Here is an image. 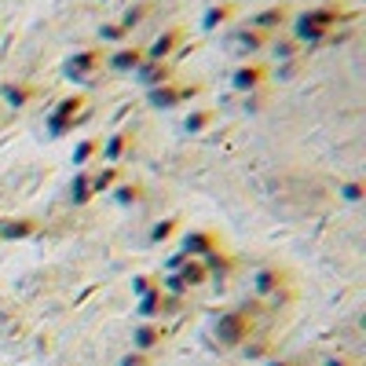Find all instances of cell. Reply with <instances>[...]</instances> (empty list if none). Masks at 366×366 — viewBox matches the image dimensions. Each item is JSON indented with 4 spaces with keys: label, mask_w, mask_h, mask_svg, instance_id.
<instances>
[{
    "label": "cell",
    "mask_w": 366,
    "mask_h": 366,
    "mask_svg": "<svg viewBox=\"0 0 366 366\" xmlns=\"http://www.w3.org/2000/svg\"><path fill=\"white\" fill-rule=\"evenodd\" d=\"M344 22V11L341 8H308V11H297L290 19V34L297 44H323L333 37V29Z\"/></svg>",
    "instance_id": "obj_1"
},
{
    "label": "cell",
    "mask_w": 366,
    "mask_h": 366,
    "mask_svg": "<svg viewBox=\"0 0 366 366\" xmlns=\"http://www.w3.org/2000/svg\"><path fill=\"white\" fill-rule=\"evenodd\" d=\"M81 110H85V95H66V99H59L52 106V114H44L48 136H66V132H73V125L85 118Z\"/></svg>",
    "instance_id": "obj_2"
},
{
    "label": "cell",
    "mask_w": 366,
    "mask_h": 366,
    "mask_svg": "<svg viewBox=\"0 0 366 366\" xmlns=\"http://www.w3.org/2000/svg\"><path fill=\"white\" fill-rule=\"evenodd\" d=\"M103 66V52L99 48H81V52H73L66 55V62H62V77L73 85H88L95 73H99Z\"/></svg>",
    "instance_id": "obj_3"
},
{
    "label": "cell",
    "mask_w": 366,
    "mask_h": 366,
    "mask_svg": "<svg viewBox=\"0 0 366 366\" xmlns=\"http://www.w3.org/2000/svg\"><path fill=\"white\" fill-rule=\"evenodd\" d=\"M267 41H272V37H264L260 29H253V26H234V29H231V37H227V52L238 55L242 62H249L253 55H260V52H264Z\"/></svg>",
    "instance_id": "obj_4"
},
{
    "label": "cell",
    "mask_w": 366,
    "mask_h": 366,
    "mask_svg": "<svg viewBox=\"0 0 366 366\" xmlns=\"http://www.w3.org/2000/svg\"><path fill=\"white\" fill-rule=\"evenodd\" d=\"M213 337L224 344V348H238V344L249 337V315H246V311H227V315H220V319L213 323Z\"/></svg>",
    "instance_id": "obj_5"
},
{
    "label": "cell",
    "mask_w": 366,
    "mask_h": 366,
    "mask_svg": "<svg viewBox=\"0 0 366 366\" xmlns=\"http://www.w3.org/2000/svg\"><path fill=\"white\" fill-rule=\"evenodd\" d=\"M267 81V66L264 62H238V66L231 70V88L234 92H242V95H253V92H260Z\"/></svg>",
    "instance_id": "obj_6"
},
{
    "label": "cell",
    "mask_w": 366,
    "mask_h": 366,
    "mask_svg": "<svg viewBox=\"0 0 366 366\" xmlns=\"http://www.w3.org/2000/svg\"><path fill=\"white\" fill-rule=\"evenodd\" d=\"M290 19H293V11L286 8V4H272V8H264V11L253 15L249 26H253V29H260L264 37H272V34H279L282 26H290Z\"/></svg>",
    "instance_id": "obj_7"
},
{
    "label": "cell",
    "mask_w": 366,
    "mask_h": 366,
    "mask_svg": "<svg viewBox=\"0 0 366 366\" xmlns=\"http://www.w3.org/2000/svg\"><path fill=\"white\" fill-rule=\"evenodd\" d=\"M183 44V29L180 26H169V29H162L147 48H143V59H154V62H165L176 48Z\"/></svg>",
    "instance_id": "obj_8"
},
{
    "label": "cell",
    "mask_w": 366,
    "mask_h": 366,
    "mask_svg": "<svg viewBox=\"0 0 366 366\" xmlns=\"http://www.w3.org/2000/svg\"><path fill=\"white\" fill-rule=\"evenodd\" d=\"M132 81L139 85V88H157V85H165V81H172V70H169V62H154V59H143L139 66L132 70Z\"/></svg>",
    "instance_id": "obj_9"
},
{
    "label": "cell",
    "mask_w": 366,
    "mask_h": 366,
    "mask_svg": "<svg viewBox=\"0 0 366 366\" xmlns=\"http://www.w3.org/2000/svg\"><path fill=\"white\" fill-rule=\"evenodd\" d=\"M147 103H150L154 110H176V106H183L180 85H176V81H165V85L150 88V92H147Z\"/></svg>",
    "instance_id": "obj_10"
},
{
    "label": "cell",
    "mask_w": 366,
    "mask_h": 366,
    "mask_svg": "<svg viewBox=\"0 0 366 366\" xmlns=\"http://www.w3.org/2000/svg\"><path fill=\"white\" fill-rule=\"evenodd\" d=\"M106 62H110V70H114V73H132L139 62H143V48L121 44V48H114V52L106 55Z\"/></svg>",
    "instance_id": "obj_11"
},
{
    "label": "cell",
    "mask_w": 366,
    "mask_h": 366,
    "mask_svg": "<svg viewBox=\"0 0 366 366\" xmlns=\"http://www.w3.org/2000/svg\"><path fill=\"white\" fill-rule=\"evenodd\" d=\"M213 249H216V238L209 231H190V234H183V257L202 260V257H209Z\"/></svg>",
    "instance_id": "obj_12"
},
{
    "label": "cell",
    "mask_w": 366,
    "mask_h": 366,
    "mask_svg": "<svg viewBox=\"0 0 366 366\" xmlns=\"http://www.w3.org/2000/svg\"><path fill=\"white\" fill-rule=\"evenodd\" d=\"M34 231H37V220H29V216L0 220V242H19V238H29Z\"/></svg>",
    "instance_id": "obj_13"
},
{
    "label": "cell",
    "mask_w": 366,
    "mask_h": 366,
    "mask_svg": "<svg viewBox=\"0 0 366 366\" xmlns=\"http://www.w3.org/2000/svg\"><path fill=\"white\" fill-rule=\"evenodd\" d=\"M34 95H37V88L26 85V81H4V85H0V99H4L8 106H15V110L34 103Z\"/></svg>",
    "instance_id": "obj_14"
},
{
    "label": "cell",
    "mask_w": 366,
    "mask_h": 366,
    "mask_svg": "<svg viewBox=\"0 0 366 366\" xmlns=\"http://www.w3.org/2000/svg\"><path fill=\"white\" fill-rule=\"evenodd\" d=\"M162 337H165V333H162V326H154V323H139L136 330H132V348H136V352H154V348L157 344H162Z\"/></svg>",
    "instance_id": "obj_15"
},
{
    "label": "cell",
    "mask_w": 366,
    "mask_h": 366,
    "mask_svg": "<svg viewBox=\"0 0 366 366\" xmlns=\"http://www.w3.org/2000/svg\"><path fill=\"white\" fill-rule=\"evenodd\" d=\"M129 150H132V139L125 136V132H114V136H110L106 143H99V154H103V162H110V165H114V162H121V157L129 154Z\"/></svg>",
    "instance_id": "obj_16"
},
{
    "label": "cell",
    "mask_w": 366,
    "mask_h": 366,
    "mask_svg": "<svg viewBox=\"0 0 366 366\" xmlns=\"http://www.w3.org/2000/svg\"><path fill=\"white\" fill-rule=\"evenodd\" d=\"M231 15H234V4H227V0H224V4L205 8L202 11V29H209V34H213V29H220V26L231 22Z\"/></svg>",
    "instance_id": "obj_17"
},
{
    "label": "cell",
    "mask_w": 366,
    "mask_h": 366,
    "mask_svg": "<svg viewBox=\"0 0 366 366\" xmlns=\"http://www.w3.org/2000/svg\"><path fill=\"white\" fill-rule=\"evenodd\" d=\"M176 275H180V282L187 286V290H195V286H205V282H209V275H205V264H202V260H187Z\"/></svg>",
    "instance_id": "obj_18"
},
{
    "label": "cell",
    "mask_w": 366,
    "mask_h": 366,
    "mask_svg": "<svg viewBox=\"0 0 366 366\" xmlns=\"http://www.w3.org/2000/svg\"><path fill=\"white\" fill-rule=\"evenodd\" d=\"M279 282H282L279 267H264V272H257V279H253V286H257V293H260V297L279 293Z\"/></svg>",
    "instance_id": "obj_19"
},
{
    "label": "cell",
    "mask_w": 366,
    "mask_h": 366,
    "mask_svg": "<svg viewBox=\"0 0 366 366\" xmlns=\"http://www.w3.org/2000/svg\"><path fill=\"white\" fill-rule=\"evenodd\" d=\"M92 172H73V183H70V198L73 205H88L92 202V183H88Z\"/></svg>",
    "instance_id": "obj_20"
},
{
    "label": "cell",
    "mask_w": 366,
    "mask_h": 366,
    "mask_svg": "<svg viewBox=\"0 0 366 366\" xmlns=\"http://www.w3.org/2000/svg\"><path fill=\"white\" fill-rule=\"evenodd\" d=\"M213 125V110H190V114L183 118V132H190V136H198V132H205Z\"/></svg>",
    "instance_id": "obj_21"
},
{
    "label": "cell",
    "mask_w": 366,
    "mask_h": 366,
    "mask_svg": "<svg viewBox=\"0 0 366 366\" xmlns=\"http://www.w3.org/2000/svg\"><path fill=\"white\" fill-rule=\"evenodd\" d=\"M95 154H99V139H81V143L73 147V165H77V169H85Z\"/></svg>",
    "instance_id": "obj_22"
},
{
    "label": "cell",
    "mask_w": 366,
    "mask_h": 366,
    "mask_svg": "<svg viewBox=\"0 0 366 366\" xmlns=\"http://www.w3.org/2000/svg\"><path fill=\"white\" fill-rule=\"evenodd\" d=\"M99 41H103V44H118V48H121L125 41H129V29H125L121 22H103V26H99Z\"/></svg>",
    "instance_id": "obj_23"
},
{
    "label": "cell",
    "mask_w": 366,
    "mask_h": 366,
    "mask_svg": "<svg viewBox=\"0 0 366 366\" xmlns=\"http://www.w3.org/2000/svg\"><path fill=\"white\" fill-rule=\"evenodd\" d=\"M88 183H92V195H103V190H110V187L118 183V169H114V165H106L103 172L88 176Z\"/></svg>",
    "instance_id": "obj_24"
},
{
    "label": "cell",
    "mask_w": 366,
    "mask_h": 366,
    "mask_svg": "<svg viewBox=\"0 0 366 366\" xmlns=\"http://www.w3.org/2000/svg\"><path fill=\"white\" fill-rule=\"evenodd\" d=\"M147 15H150V4H147V0H139V4H132L129 11L121 15V26H125V29H129V34H132V29H136L143 19H147Z\"/></svg>",
    "instance_id": "obj_25"
},
{
    "label": "cell",
    "mask_w": 366,
    "mask_h": 366,
    "mask_svg": "<svg viewBox=\"0 0 366 366\" xmlns=\"http://www.w3.org/2000/svg\"><path fill=\"white\" fill-rule=\"evenodd\" d=\"M272 44V52L279 62H293L297 59V41H286V37H275V41H267Z\"/></svg>",
    "instance_id": "obj_26"
},
{
    "label": "cell",
    "mask_w": 366,
    "mask_h": 366,
    "mask_svg": "<svg viewBox=\"0 0 366 366\" xmlns=\"http://www.w3.org/2000/svg\"><path fill=\"white\" fill-rule=\"evenodd\" d=\"M132 293L143 300V297H150V293H162V282L150 279V275H136L132 279Z\"/></svg>",
    "instance_id": "obj_27"
},
{
    "label": "cell",
    "mask_w": 366,
    "mask_h": 366,
    "mask_svg": "<svg viewBox=\"0 0 366 366\" xmlns=\"http://www.w3.org/2000/svg\"><path fill=\"white\" fill-rule=\"evenodd\" d=\"M110 190H114V202L118 205H132L139 198V187L136 183H121V187H110Z\"/></svg>",
    "instance_id": "obj_28"
},
{
    "label": "cell",
    "mask_w": 366,
    "mask_h": 366,
    "mask_svg": "<svg viewBox=\"0 0 366 366\" xmlns=\"http://www.w3.org/2000/svg\"><path fill=\"white\" fill-rule=\"evenodd\" d=\"M121 366H154V359L147 352H136V348H132V352L121 359Z\"/></svg>",
    "instance_id": "obj_29"
},
{
    "label": "cell",
    "mask_w": 366,
    "mask_h": 366,
    "mask_svg": "<svg viewBox=\"0 0 366 366\" xmlns=\"http://www.w3.org/2000/svg\"><path fill=\"white\" fill-rule=\"evenodd\" d=\"M341 195H344V202H359L363 198V183H344Z\"/></svg>",
    "instance_id": "obj_30"
},
{
    "label": "cell",
    "mask_w": 366,
    "mask_h": 366,
    "mask_svg": "<svg viewBox=\"0 0 366 366\" xmlns=\"http://www.w3.org/2000/svg\"><path fill=\"white\" fill-rule=\"evenodd\" d=\"M180 95H183V103L198 99V95H202V85H180Z\"/></svg>",
    "instance_id": "obj_31"
},
{
    "label": "cell",
    "mask_w": 366,
    "mask_h": 366,
    "mask_svg": "<svg viewBox=\"0 0 366 366\" xmlns=\"http://www.w3.org/2000/svg\"><path fill=\"white\" fill-rule=\"evenodd\" d=\"M169 231H172V220H165V224H154V242H162V238H169Z\"/></svg>",
    "instance_id": "obj_32"
},
{
    "label": "cell",
    "mask_w": 366,
    "mask_h": 366,
    "mask_svg": "<svg viewBox=\"0 0 366 366\" xmlns=\"http://www.w3.org/2000/svg\"><path fill=\"white\" fill-rule=\"evenodd\" d=\"M165 286H169V293H187V286L180 282V275H172V279H169Z\"/></svg>",
    "instance_id": "obj_33"
},
{
    "label": "cell",
    "mask_w": 366,
    "mask_h": 366,
    "mask_svg": "<svg viewBox=\"0 0 366 366\" xmlns=\"http://www.w3.org/2000/svg\"><path fill=\"white\" fill-rule=\"evenodd\" d=\"M330 366H356V363H348V359H333Z\"/></svg>",
    "instance_id": "obj_34"
},
{
    "label": "cell",
    "mask_w": 366,
    "mask_h": 366,
    "mask_svg": "<svg viewBox=\"0 0 366 366\" xmlns=\"http://www.w3.org/2000/svg\"><path fill=\"white\" fill-rule=\"evenodd\" d=\"M267 366H297V363H286V359H275V363H267Z\"/></svg>",
    "instance_id": "obj_35"
}]
</instances>
